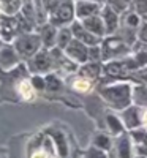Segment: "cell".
I'll list each match as a JSON object with an SVG mask.
<instances>
[{
	"mask_svg": "<svg viewBox=\"0 0 147 158\" xmlns=\"http://www.w3.org/2000/svg\"><path fill=\"white\" fill-rule=\"evenodd\" d=\"M41 46V36L33 35L32 32H24L19 33L15 40H13V48L18 52V56L21 59L29 60L32 56H35L40 51Z\"/></svg>",
	"mask_w": 147,
	"mask_h": 158,
	"instance_id": "6da1fadb",
	"label": "cell"
},
{
	"mask_svg": "<svg viewBox=\"0 0 147 158\" xmlns=\"http://www.w3.org/2000/svg\"><path fill=\"white\" fill-rule=\"evenodd\" d=\"M19 33H21V29H19L16 15L0 13V38L5 43H11Z\"/></svg>",
	"mask_w": 147,
	"mask_h": 158,
	"instance_id": "7a4b0ae2",
	"label": "cell"
},
{
	"mask_svg": "<svg viewBox=\"0 0 147 158\" xmlns=\"http://www.w3.org/2000/svg\"><path fill=\"white\" fill-rule=\"evenodd\" d=\"M21 57L18 56V52L15 51V48L8 46V44H3L0 48V71H11L15 70L18 65L21 63L19 62Z\"/></svg>",
	"mask_w": 147,
	"mask_h": 158,
	"instance_id": "3957f363",
	"label": "cell"
},
{
	"mask_svg": "<svg viewBox=\"0 0 147 158\" xmlns=\"http://www.w3.org/2000/svg\"><path fill=\"white\" fill-rule=\"evenodd\" d=\"M27 65H29V70L32 73L38 74V73H41V71H46L51 67V57L46 54L44 51H38L35 56H32L27 60Z\"/></svg>",
	"mask_w": 147,
	"mask_h": 158,
	"instance_id": "277c9868",
	"label": "cell"
},
{
	"mask_svg": "<svg viewBox=\"0 0 147 158\" xmlns=\"http://www.w3.org/2000/svg\"><path fill=\"white\" fill-rule=\"evenodd\" d=\"M71 18V5L70 3H60L54 13H52V24H65Z\"/></svg>",
	"mask_w": 147,
	"mask_h": 158,
	"instance_id": "5b68a950",
	"label": "cell"
},
{
	"mask_svg": "<svg viewBox=\"0 0 147 158\" xmlns=\"http://www.w3.org/2000/svg\"><path fill=\"white\" fill-rule=\"evenodd\" d=\"M22 6V0H0V13L16 15Z\"/></svg>",
	"mask_w": 147,
	"mask_h": 158,
	"instance_id": "8992f818",
	"label": "cell"
},
{
	"mask_svg": "<svg viewBox=\"0 0 147 158\" xmlns=\"http://www.w3.org/2000/svg\"><path fill=\"white\" fill-rule=\"evenodd\" d=\"M56 29L52 27V25H46V27L41 30V43H44V46H51L52 41H54V38H56Z\"/></svg>",
	"mask_w": 147,
	"mask_h": 158,
	"instance_id": "52a82bcc",
	"label": "cell"
},
{
	"mask_svg": "<svg viewBox=\"0 0 147 158\" xmlns=\"http://www.w3.org/2000/svg\"><path fill=\"white\" fill-rule=\"evenodd\" d=\"M73 87H74V90H78V92H87V90L90 89V82H89V79L79 77V79H76V81L73 82Z\"/></svg>",
	"mask_w": 147,
	"mask_h": 158,
	"instance_id": "ba28073f",
	"label": "cell"
},
{
	"mask_svg": "<svg viewBox=\"0 0 147 158\" xmlns=\"http://www.w3.org/2000/svg\"><path fill=\"white\" fill-rule=\"evenodd\" d=\"M119 153H120V158H130V150H128V144L127 141H122L119 144Z\"/></svg>",
	"mask_w": 147,
	"mask_h": 158,
	"instance_id": "9c48e42d",
	"label": "cell"
},
{
	"mask_svg": "<svg viewBox=\"0 0 147 158\" xmlns=\"http://www.w3.org/2000/svg\"><path fill=\"white\" fill-rule=\"evenodd\" d=\"M89 158H106V155L100 150V149H90L89 153H87Z\"/></svg>",
	"mask_w": 147,
	"mask_h": 158,
	"instance_id": "30bf717a",
	"label": "cell"
},
{
	"mask_svg": "<svg viewBox=\"0 0 147 158\" xmlns=\"http://www.w3.org/2000/svg\"><path fill=\"white\" fill-rule=\"evenodd\" d=\"M30 158H49V152L44 150V149H38V150H35L32 153Z\"/></svg>",
	"mask_w": 147,
	"mask_h": 158,
	"instance_id": "8fae6325",
	"label": "cell"
},
{
	"mask_svg": "<svg viewBox=\"0 0 147 158\" xmlns=\"http://www.w3.org/2000/svg\"><path fill=\"white\" fill-rule=\"evenodd\" d=\"M95 144L100 147V149H109V139H106V138H97Z\"/></svg>",
	"mask_w": 147,
	"mask_h": 158,
	"instance_id": "7c38bea8",
	"label": "cell"
},
{
	"mask_svg": "<svg viewBox=\"0 0 147 158\" xmlns=\"http://www.w3.org/2000/svg\"><path fill=\"white\" fill-rule=\"evenodd\" d=\"M68 36H70L68 32H60L59 33V46H65L68 43Z\"/></svg>",
	"mask_w": 147,
	"mask_h": 158,
	"instance_id": "4fadbf2b",
	"label": "cell"
},
{
	"mask_svg": "<svg viewBox=\"0 0 147 158\" xmlns=\"http://www.w3.org/2000/svg\"><path fill=\"white\" fill-rule=\"evenodd\" d=\"M142 123H144V127L147 128V111L142 114Z\"/></svg>",
	"mask_w": 147,
	"mask_h": 158,
	"instance_id": "5bb4252c",
	"label": "cell"
},
{
	"mask_svg": "<svg viewBox=\"0 0 147 158\" xmlns=\"http://www.w3.org/2000/svg\"><path fill=\"white\" fill-rule=\"evenodd\" d=\"M3 44H5V41H3V40H2V38H0V48H2Z\"/></svg>",
	"mask_w": 147,
	"mask_h": 158,
	"instance_id": "9a60e30c",
	"label": "cell"
}]
</instances>
